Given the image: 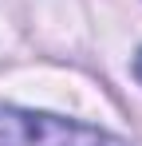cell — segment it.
<instances>
[{
    "label": "cell",
    "instance_id": "7a4b0ae2",
    "mask_svg": "<svg viewBox=\"0 0 142 146\" xmlns=\"http://www.w3.org/2000/svg\"><path fill=\"white\" fill-rule=\"evenodd\" d=\"M134 75H138V83H142V51H138V59H134Z\"/></svg>",
    "mask_w": 142,
    "mask_h": 146
},
{
    "label": "cell",
    "instance_id": "6da1fadb",
    "mask_svg": "<svg viewBox=\"0 0 142 146\" xmlns=\"http://www.w3.org/2000/svg\"><path fill=\"white\" fill-rule=\"evenodd\" d=\"M0 146H126L83 122L0 107Z\"/></svg>",
    "mask_w": 142,
    "mask_h": 146
}]
</instances>
